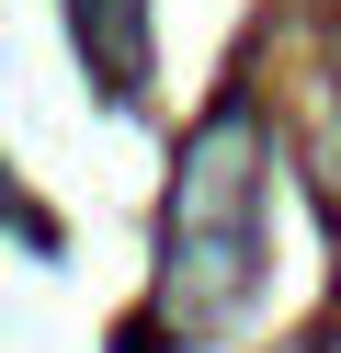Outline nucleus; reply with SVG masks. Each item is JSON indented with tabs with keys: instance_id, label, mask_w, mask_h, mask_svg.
Masks as SVG:
<instances>
[{
	"instance_id": "f03ea898",
	"label": "nucleus",
	"mask_w": 341,
	"mask_h": 353,
	"mask_svg": "<svg viewBox=\"0 0 341 353\" xmlns=\"http://www.w3.org/2000/svg\"><path fill=\"white\" fill-rule=\"evenodd\" d=\"M148 0H80V57L103 69V92H136L148 80Z\"/></svg>"
},
{
	"instance_id": "7ed1b4c3",
	"label": "nucleus",
	"mask_w": 341,
	"mask_h": 353,
	"mask_svg": "<svg viewBox=\"0 0 341 353\" xmlns=\"http://www.w3.org/2000/svg\"><path fill=\"white\" fill-rule=\"evenodd\" d=\"M307 160H318V183L341 194V103H307Z\"/></svg>"
},
{
	"instance_id": "f257e3e1",
	"label": "nucleus",
	"mask_w": 341,
	"mask_h": 353,
	"mask_svg": "<svg viewBox=\"0 0 341 353\" xmlns=\"http://www.w3.org/2000/svg\"><path fill=\"white\" fill-rule=\"evenodd\" d=\"M250 274H262V125L216 114L171 183V319L182 330L227 319L250 296Z\"/></svg>"
}]
</instances>
